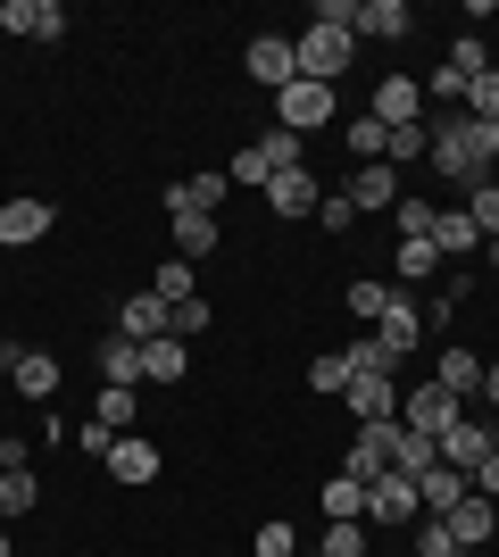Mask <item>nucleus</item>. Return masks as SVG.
Here are the masks:
<instances>
[{
  "label": "nucleus",
  "instance_id": "nucleus-1",
  "mask_svg": "<svg viewBox=\"0 0 499 557\" xmlns=\"http://www.w3.org/2000/svg\"><path fill=\"white\" fill-rule=\"evenodd\" d=\"M416 516H425V499H416V474L383 466L375 483H366V524H375V533H400V524H416Z\"/></svg>",
  "mask_w": 499,
  "mask_h": 557
},
{
  "label": "nucleus",
  "instance_id": "nucleus-2",
  "mask_svg": "<svg viewBox=\"0 0 499 557\" xmlns=\"http://www.w3.org/2000/svg\"><path fill=\"white\" fill-rule=\"evenodd\" d=\"M275 125H284V134H325L333 125V84H309V75H300V84H284V92H275Z\"/></svg>",
  "mask_w": 499,
  "mask_h": 557
},
{
  "label": "nucleus",
  "instance_id": "nucleus-3",
  "mask_svg": "<svg viewBox=\"0 0 499 557\" xmlns=\"http://www.w3.org/2000/svg\"><path fill=\"white\" fill-rule=\"evenodd\" d=\"M291 50H300V75H309V84H333V75L358 59V34H341V25H309Z\"/></svg>",
  "mask_w": 499,
  "mask_h": 557
},
{
  "label": "nucleus",
  "instance_id": "nucleus-4",
  "mask_svg": "<svg viewBox=\"0 0 499 557\" xmlns=\"http://www.w3.org/2000/svg\"><path fill=\"white\" fill-rule=\"evenodd\" d=\"M400 424H416V433H450V424H466V399L441 392V383H416V392H400Z\"/></svg>",
  "mask_w": 499,
  "mask_h": 557
},
{
  "label": "nucleus",
  "instance_id": "nucleus-5",
  "mask_svg": "<svg viewBox=\"0 0 499 557\" xmlns=\"http://www.w3.org/2000/svg\"><path fill=\"white\" fill-rule=\"evenodd\" d=\"M425 308H416V300H408V292H391V300H383V317H375V342H383V358H391V367H400V358H408V349H416V342H425Z\"/></svg>",
  "mask_w": 499,
  "mask_h": 557
},
{
  "label": "nucleus",
  "instance_id": "nucleus-6",
  "mask_svg": "<svg viewBox=\"0 0 499 557\" xmlns=\"http://www.w3.org/2000/svg\"><path fill=\"white\" fill-rule=\"evenodd\" d=\"M341 399H350V417H358V424H400V383H391L383 367H358Z\"/></svg>",
  "mask_w": 499,
  "mask_h": 557
},
{
  "label": "nucleus",
  "instance_id": "nucleus-7",
  "mask_svg": "<svg viewBox=\"0 0 499 557\" xmlns=\"http://www.w3.org/2000/svg\"><path fill=\"white\" fill-rule=\"evenodd\" d=\"M0 374L25 399H59V358H42V349H25V342H0Z\"/></svg>",
  "mask_w": 499,
  "mask_h": 557
},
{
  "label": "nucleus",
  "instance_id": "nucleus-8",
  "mask_svg": "<svg viewBox=\"0 0 499 557\" xmlns=\"http://www.w3.org/2000/svg\"><path fill=\"white\" fill-rule=\"evenodd\" d=\"M0 34H25V42H59V34H67V9H59V0H0Z\"/></svg>",
  "mask_w": 499,
  "mask_h": 557
},
{
  "label": "nucleus",
  "instance_id": "nucleus-9",
  "mask_svg": "<svg viewBox=\"0 0 499 557\" xmlns=\"http://www.w3.org/2000/svg\"><path fill=\"white\" fill-rule=\"evenodd\" d=\"M250 84H266V92L300 84V50H291L284 34H250Z\"/></svg>",
  "mask_w": 499,
  "mask_h": 557
},
{
  "label": "nucleus",
  "instance_id": "nucleus-10",
  "mask_svg": "<svg viewBox=\"0 0 499 557\" xmlns=\"http://www.w3.org/2000/svg\"><path fill=\"white\" fill-rule=\"evenodd\" d=\"M366 116H375V125H425V84H416V75H383Z\"/></svg>",
  "mask_w": 499,
  "mask_h": 557
},
{
  "label": "nucleus",
  "instance_id": "nucleus-11",
  "mask_svg": "<svg viewBox=\"0 0 499 557\" xmlns=\"http://www.w3.org/2000/svg\"><path fill=\"white\" fill-rule=\"evenodd\" d=\"M225 166H209V175H184V184H166V216H216L225 209Z\"/></svg>",
  "mask_w": 499,
  "mask_h": 557
},
{
  "label": "nucleus",
  "instance_id": "nucleus-12",
  "mask_svg": "<svg viewBox=\"0 0 499 557\" xmlns=\"http://www.w3.org/2000/svg\"><path fill=\"white\" fill-rule=\"evenodd\" d=\"M350 209L358 216H391V209H400V166H358V175H350Z\"/></svg>",
  "mask_w": 499,
  "mask_h": 557
},
{
  "label": "nucleus",
  "instance_id": "nucleus-13",
  "mask_svg": "<svg viewBox=\"0 0 499 557\" xmlns=\"http://www.w3.org/2000/svg\"><path fill=\"white\" fill-rule=\"evenodd\" d=\"M383 466H391V424H358V433H350V458H341V474H350V483H375Z\"/></svg>",
  "mask_w": 499,
  "mask_h": 557
},
{
  "label": "nucleus",
  "instance_id": "nucleus-14",
  "mask_svg": "<svg viewBox=\"0 0 499 557\" xmlns=\"http://www.w3.org/2000/svg\"><path fill=\"white\" fill-rule=\"evenodd\" d=\"M466 491H475V483H466V466H450V458H433L425 474H416V499H425V516H450Z\"/></svg>",
  "mask_w": 499,
  "mask_h": 557
},
{
  "label": "nucleus",
  "instance_id": "nucleus-15",
  "mask_svg": "<svg viewBox=\"0 0 499 557\" xmlns=\"http://www.w3.org/2000/svg\"><path fill=\"white\" fill-rule=\"evenodd\" d=\"M441 524H450V533H458V549H483V541L499 533V499H483V491H466V499H458V508L441 516Z\"/></svg>",
  "mask_w": 499,
  "mask_h": 557
},
{
  "label": "nucleus",
  "instance_id": "nucleus-16",
  "mask_svg": "<svg viewBox=\"0 0 499 557\" xmlns=\"http://www.w3.org/2000/svg\"><path fill=\"white\" fill-rule=\"evenodd\" d=\"M316 200H325V191H316L309 166H284V175L266 184V209H275V216H316Z\"/></svg>",
  "mask_w": 499,
  "mask_h": 557
},
{
  "label": "nucleus",
  "instance_id": "nucleus-17",
  "mask_svg": "<svg viewBox=\"0 0 499 557\" xmlns=\"http://www.w3.org/2000/svg\"><path fill=\"white\" fill-rule=\"evenodd\" d=\"M117 333H125V342H159V333H175V308H166L159 292H134L125 317H117Z\"/></svg>",
  "mask_w": 499,
  "mask_h": 557
},
{
  "label": "nucleus",
  "instance_id": "nucleus-18",
  "mask_svg": "<svg viewBox=\"0 0 499 557\" xmlns=\"http://www.w3.org/2000/svg\"><path fill=\"white\" fill-rule=\"evenodd\" d=\"M50 233V200H9L0 209V250H25V242H42Z\"/></svg>",
  "mask_w": 499,
  "mask_h": 557
},
{
  "label": "nucleus",
  "instance_id": "nucleus-19",
  "mask_svg": "<svg viewBox=\"0 0 499 557\" xmlns=\"http://www.w3.org/2000/svg\"><path fill=\"white\" fill-rule=\"evenodd\" d=\"M109 474H117V483H150V474H159V442H142V433H117V449H109Z\"/></svg>",
  "mask_w": 499,
  "mask_h": 557
},
{
  "label": "nucleus",
  "instance_id": "nucleus-20",
  "mask_svg": "<svg viewBox=\"0 0 499 557\" xmlns=\"http://www.w3.org/2000/svg\"><path fill=\"white\" fill-rule=\"evenodd\" d=\"M358 34H383V42H408L416 17H408V0H358Z\"/></svg>",
  "mask_w": 499,
  "mask_h": 557
},
{
  "label": "nucleus",
  "instance_id": "nucleus-21",
  "mask_svg": "<svg viewBox=\"0 0 499 557\" xmlns=\"http://www.w3.org/2000/svg\"><path fill=\"white\" fill-rule=\"evenodd\" d=\"M316 508H325V524H366V483H350V474H333V483L316 491Z\"/></svg>",
  "mask_w": 499,
  "mask_h": 557
},
{
  "label": "nucleus",
  "instance_id": "nucleus-22",
  "mask_svg": "<svg viewBox=\"0 0 499 557\" xmlns=\"http://www.w3.org/2000/svg\"><path fill=\"white\" fill-rule=\"evenodd\" d=\"M433 250H441V258H483V233H475V216H466V209L433 216Z\"/></svg>",
  "mask_w": 499,
  "mask_h": 557
},
{
  "label": "nucleus",
  "instance_id": "nucleus-23",
  "mask_svg": "<svg viewBox=\"0 0 499 557\" xmlns=\"http://www.w3.org/2000/svg\"><path fill=\"white\" fill-rule=\"evenodd\" d=\"M433 383L441 392H458V399H483V358H466V349H441V367H433Z\"/></svg>",
  "mask_w": 499,
  "mask_h": 557
},
{
  "label": "nucleus",
  "instance_id": "nucleus-24",
  "mask_svg": "<svg viewBox=\"0 0 499 557\" xmlns=\"http://www.w3.org/2000/svg\"><path fill=\"white\" fill-rule=\"evenodd\" d=\"M491 449H499L491 424H450V433H441V458H450V466H483Z\"/></svg>",
  "mask_w": 499,
  "mask_h": 557
},
{
  "label": "nucleus",
  "instance_id": "nucleus-25",
  "mask_svg": "<svg viewBox=\"0 0 499 557\" xmlns=\"http://www.w3.org/2000/svg\"><path fill=\"white\" fill-rule=\"evenodd\" d=\"M433 458H441V442H433V433H416V424H391V466H400V474H425Z\"/></svg>",
  "mask_w": 499,
  "mask_h": 557
},
{
  "label": "nucleus",
  "instance_id": "nucleus-26",
  "mask_svg": "<svg viewBox=\"0 0 499 557\" xmlns=\"http://www.w3.org/2000/svg\"><path fill=\"white\" fill-rule=\"evenodd\" d=\"M42 508V474H34V466H9V474H0V516H34Z\"/></svg>",
  "mask_w": 499,
  "mask_h": 557
},
{
  "label": "nucleus",
  "instance_id": "nucleus-27",
  "mask_svg": "<svg viewBox=\"0 0 499 557\" xmlns=\"http://www.w3.org/2000/svg\"><path fill=\"white\" fill-rule=\"evenodd\" d=\"M100 383H117V392H134V383H142V342H125V333H117V342L100 349Z\"/></svg>",
  "mask_w": 499,
  "mask_h": 557
},
{
  "label": "nucleus",
  "instance_id": "nucleus-28",
  "mask_svg": "<svg viewBox=\"0 0 499 557\" xmlns=\"http://www.w3.org/2000/svg\"><path fill=\"white\" fill-rule=\"evenodd\" d=\"M142 374H150V383H184V342H175V333L142 342Z\"/></svg>",
  "mask_w": 499,
  "mask_h": 557
},
{
  "label": "nucleus",
  "instance_id": "nucleus-29",
  "mask_svg": "<svg viewBox=\"0 0 499 557\" xmlns=\"http://www.w3.org/2000/svg\"><path fill=\"white\" fill-rule=\"evenodd\" d=\"M150 292H159L166 308H184V300H200V283H191V258H166L159 275H150Z\"/></svg>",
  "mask_w": 499,
  "mask_h": 557
},
{
  "label": "nucleus",
  "instance_id": "nucleus-30",
  "mask_svg": "<svg viewBox=\"0 0 499 557\" xmlns=\"http://www.w3.org/2000/svg\"><path fill=\"white\" fill-rule=\"evenodd\" d=\"M433 275H441V250H433V233L400 242V283H433Z\"/></svg>",
  "mask_w": 499,
  "mask_h": 557
},
{
  "label": "nucleus",
  "instance_id": "nucleus-31",
  "mask_svg": "<svg viewBox=\"0 0 499 557\" xmlns=\"http://www.w3.org/2000/svg\"><path fill=\"white\" fill-rule=\"evenodd\" d=\"M375 549V524H325V541H316V557H366Z\"/></svg>",
  "mask_w": 499,
  "mask_h": 557
},
{
  "label": "nucleus",
  "instance_id": "nucleus-32",
  "mask_svg": "<svg viewBox=\"0 0 499 557\" xmlns=\"http://www.w3.org/2000/svg\"><path fill=\"white\" fill-rule=\"evenodd\" d=\"M250 150H259V159L275 166V175H284V166H309V159H300V134H284V125H266V134L250 141Z\"/></svg>",
  "mask_w": 499,
  "mask_h": 557
},
{
  "label": "nucleus",
  "instance_id": "nucleus-33",
  "mask_svg": "<svg viewBox=\"0 0 499 557\" xmlns=\"http://www.w3.org/2000/svg\"><path fill=\"white\" fill-rule=\"evenodd\" d=\"M425 150H433V134H425V125H391V134H383V166L425 159Z\"/></svg>",
  "mask_w": 499,
  "mask_h": 557
},
{
  "label": "nucleus",
  "instance_id": "nucleus-34",
  "mask_svg": "<svg viewBox=\"0 0 499 557\" xmlns=\"http://www.w3.org/2000/svg\"><path fill=\"white\" fill-rule=\"evenodd\" d=\"M175 250H184V258H209L216 250V216H175Z\"/></svg>",
  "mask_w": 499,
  "mask_h": 557
},
{
  "label": "nucleus",
  "instance_id": "nucleus-35",
  "mask_svg": "<svg viewBox=\"0 0 499 557\" xmlns=\"http://www.w3.org/2000/svg\"><path fill=\"white\" fill-rule=\"evenodd\" d=\"M433 216H441L433 200H408V191H400V209H391V233H400V242H416V233H433Z\"/></svg>",
  "mask_w": 499,
  "mask_h": 557
},
{
  "label": "nucleus",
  "instance_id": "nucleus-36",
  "mask_svg": "<svg viewBox=\"0 0 499 557\" xmlns=\"http://www.w3.org/2000/svg\"><path fill=\"white\" fill-rule=\"evenodd\" d=\"M466 116H483V125H499V67H483L475 84H466Z\"/></svg>",
  "mask_w": 499,
  "mask_h": 557
},
{
  "label": "nucleus",
  "instance_id": "nucleus-37",
  "mask_svg": "<svg viewBox=\"0 0 499 557\" xmlns=\"http://www.w3.org/2000/svg\"><path fill=\"white\" fill-rule=\"evenodd\" d=\"M350 374H358V358H350V349H333V358L309 367V383H316V392H350Z\"/></svg>",
  "mask_w": 499,
  "mask_h": 557
},
{
  "label": "nucleus",
  "instance_id": "nucleus-38",
  "mask_svg": "<svg viewBox=\"0 0 499 557\" xmlns=\"http://www.w3.org/2000/svg\"><path fill=\"white\" fill-rule=\"evenodd\" d=\"M383 134H391V125L358 116V125H350V159H358V166H375V159H383Z\"/></svg>",
  "mask_w": 499,
  "mask_h": 557
},
{
  "label": "nucleus",
  "instance_id": "nucleus-39",
  "mask_svg": "<svg viewBox=\"0 0 499 557\" xmlns=\"http://www.w3.org/2000/svg\"><path fill=\"white\" fill-rule=\"evenodd\" d=\"M466 216H475V233H499V175L466 191Z\"/></svg>",
  "mask_w": 499,
  "mask_h": 557
},
{
  "label": "nucleus",
  "instance_id": "nucleus-40",
  "mask_svg": "<svg viewBox=\"0 0 499 557\" xmlns=\"http://www.w3.org/2000/svg\"><path fill=\"white\" fill-rule=\"evenodd\" d=\"M92 424H109V433H117V424H134V392L100 383V408H92Z\"/></svg>",
  "mask_w": 499,
  "mask_h": 557
},
{
  "label": "nucleus",
  "instance_id": "nucleus-41",
  "mask_svg": "<svg viewBox=\"0 0 499 557\" xmlns=\"http://www.w3.org/2000/svg\"><path fill=\"white\" fill-rule=\"evenodd\" d=\"M250 557H300V533H291V524H259Z\"/></svg>",
  "mask_w": 499,
  "mask_h": 557
},
{
  "label": "nucleus",
  "instance_id": "nucleus-42",
  "mask_svg": "<svg viewBox=\"0 0 499 557\" xmlns=\"http://www.w3.org/2000/svg\"><path fill=\"white\" fill-rule=\"evenodd\" d=\"M450 67H458V75H466V84H475V75H483V67H491V50H483V42H475V34H458V42H450Z\"/></svg>",
  "mask_w": 499,
  "mask_h": 557
},
{
  "label": "nucleus",
  "instance_id": "nucleus-43",
  "mask_svg": "<svg viewBox=\"0 0 499 557\" xmlns=\"http://www.w3.org/2000/svg\"><path fill=\"white\" fill-rule=\"evenodd\" d=\"M316 225H325V233H350V225H358L350 191H325V200H316Z\"/></svg>",
  "mask_w": 499,
  "mask_h": 557
},
{
  "label": "nucleus",
  "instance_id": "nucleus-44",
  "mask_svg": "<svg viewBox=\"0 0 499 557\" xmlns=\"http://www.w3.org/2000/svg\"><path fill=\"white\" fill-rule=\"evenodd\" d=\"M416 557H466V549H458V533L441 524V516H433L425 533H416Z\"/></svg>",
  "mask_w": 499,
  "mask_h": 557
},
{
  "label": "nucleus",
  "instance_id": "nucleus-45",
  "mask_svg": "<svg viewBox=\"0 0 499 557\" xmlns=\"http://www.w3.org/2000/svg\"><path fill=\"white\" fill-rule=\"evenodd\" d=\"M383 300H391V283H350V317H366V325H375Z\"/></svg>",
  "mask_w": 499,
  "mask_h": 557
},
{
  "label": "nucleus",
  "instance_id": "nucleus-46",
  "mask_svg": "<svg viewBox=\"0 0 499 557\" xmlns=\"http://www.w3.org/2000/svg\"><path fill=\"white\" fill-rule=\"evenodd\" d=\"M316 25H341V34H358V0H316Z\"/></svg>",
  "mask_w": 499,
  "mask_h": 557
},
{
  "label": "nucleus",
  "instance_id": "nucleus-47",
  "mask_svg": "<svg viewBox=\"0 0 499 557\" xmlns=\"http://www.w3.org/2000/svg\"><path fill=\"white\" fill-rule=\"evenodd\" d=\"M191 333H209V300H184V308H175V342H191Z\"/></svg>",
  "mask_w": 499,
  "mask_h": 557
},
{
  "label": "nucleus",
  "instance_id": "nucleus-48",
  "mask_svg": "<svg viewBox=\"0 0 499 557\" xmlns=\"http://www.w3.org/2000/svg\"><path fill=\"white\" fill-rule=\"evenodd\" d=\"M466 483H475L483 499H499V449H491V458H483V466H466Z\"/></svg>",
  "mask_w": 499,
  "mask_h": 557
},
{
  "label": "nucleus",
  "instance_id": "nucleus-49",
  "mask_svg": "<svg viewBox=\"0 0 499 557\" xmlns=\"http://www.w3.org/2000/svg\"><path fill=\"white\" fill-rule=\"evenodd\" d=\"M483 408H499V367H483Z\"/></svg>",
  "mask_w": 499,
  "mask_h": 557
},
{
  "label": "nucleus",
  "instance_id": "nucleus-50",
  "mask_svg": "<svg viewBox=\"0 0 499 557\" xmlns=\"http://www.w3.org/2000/svg\"><path fill=\"white\" fill-rule=\"evenodd\" d=\"M483 267H499V233H483Z\"/></svg>",
  "mask_w": 499,
  "mask_h": 557
},
{
  "label": "nucleus",
  "instance_id": "nucleus-51",
  "mask_svg": "<svg viewBox=\"0 0 499 557\" xmlns=\"http://www.w3.org/2000/svg\"><path fill=\"white\" fill-rule=\"evenodd\" d=\"M0 557H17V549H9V533H0Z\"/></svg>",
  "mask_w": 499,
  "mask_h": 557
}]
</instances>
